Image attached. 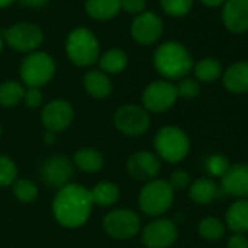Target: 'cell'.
Returning a JSON list of instances; mask_svg holds the SVG:
<instances>
[{"label":"cell","mask_w":248,"mask_h":248,"mask_svg":"<svg viewBox=\"0 0 248 248\" xmlns=\"http://www.w3.org/2000/svg\"><path fill=\"white\" fill-rule=\"evenodd\" d=\"M175 88H177L178 96H181L184 99H193V98L199 96V93H200V85H199V82L196 79H190V78L181 79L180 83Z\"/></svg>","instance_id":"cell-32"},{"label":"cell","mask_w":248,"mask_h":248,"mask_svg":"<svg viewBox=\"0 0 248 248\" xmlns=\"http://www.w3.org/2000/svg\"><path fill=\"white\" fill-rule=\"evenodd\" d=\"M154 64L156 72L170 80L184 79L194 66L188 50L177 41L161 44L154 54Z\"/></svg>","instance_id":"cell-2"},{"label":"cell","mask_w":248,"mask_h":248,"mask_svg":"<svg viewBox=\"0 0 248 248\" xmlns=\"http://www.w3.org/2000/svg\"><path fill=\"white\" fill-rule=\"evenodd\" d=\"M92 207L93 202L91 191L75 183L60 188L53 200V215L56 220L69 229H76L85 225L91 216Z\"/></svg>","instance_id":"cell-1"},{"label":"cell","mask_w":248,"mask_h":248,"mask_svg":"<svg viewBox=\"0 0 248 248\" xmlns=\"http://www.w3.org/2000/svg\"><path fill=\"white\" fill-rule=\"evenodd\" d=\"M83 86L95 99H104L112 92L111 79L101 70H89L83 78Z\"/></svg>","instance_id":"cell-19"},{"label":"cell","mask_w":248,"mask_h":248,"mask_svg":"<svg viewBox=\"0 0 248 248\" xmlns=\"http://www.w3.org/2000/svg\"><path fill=\"white\" fill-rule=\"evenodd\" d=\"M190 174L184 170H177L171 174V178L168 181V184L171 186V188L174 191H181L184 188H187L190 186Z\"/></svg>","instance_id":"cell-33"},{"label":"cell","mask_w":248,"mask_h":248,"mask_svg":"<svg viewBox=\"0 0 248 248\" xmlns=\"http://www.w3.org/2000/svg\"><path fill=\"white\" fill-rule=\"evenodd\" d=\"M226 248H248V238L242 233H235L228 239Z\"/></svg>","instance_id":"cell-37"},{"label":"cell","mask_w":248,"mask_h":248,"mask_svg":"<svg viewBox=\"0 0 248 248\" xmlns=\"http://www.w3.org/2000/svg\"><path fill=\"white\" fill-rule=\"evenodd\" d=\"M200 2L204 5V6H207V8H216V6H220V5H223L226 0H200Z\"/></svg>","instance_id":"cell-39"},{"label":"cell","mask_w":248,"mask_h":248,"mask_svg":"<svg viewBox=\"0 0 248 248\" xmlns=\"http://www.w3.org/2000/svg\"><path fill=\"white\" fill-rule=\"evenodd\" d=\"M2 51H3V40L0 37V54H2Z\"/></svg>","instance_id":"cell-42"},{"label":"cell","mask_w":248,"mask_h":248,"mask_svg":"<svg viewBox=\"0 0 248 248\" xmlns=\"http://www.w3.org/2000/svg\"><path fill=\"white\" fill-rule=\"evenodd\" d=\"M18 168L16 164L6 155H0V187L12 186L16 181Z\"/></svg>","instance_id":"cell-31"},{"label":"cell","mask_w":248,"mask_h":248,"mask_svg":"<svg viewBox=\"0 0 248 248\" xmlns=\"http://www.w3.org/2000/svg\"><path fill=\"white\" fill-rule=\"evenodd\" d=\"M159 2L164 12L174 18L186 16L193 8V0H159Z\"/></svg>","instance_id":"cell-30"},{"label":"cell","mask_w":248,"mask_h":248,"mask_svg":"<svg viewBox=\"0 0 248 248\" xmlns=\"http://www.w3.org/2000/svg\"><path fill=\"white\" fill-rule=\"evenodd\" d=\"M73 171L72 161L66 155H53L43 162L41 178L46 186L60 190L70 184Z\"/></svg>","instance_id":"cell-13"},{"label":"cell","mask_w":248,"mask_h":248,"mask_svg":"<svg viewBox=\"0 0 248 248\" xmlns=\"http://www.w3.org/2000/svg\"><path fill=\"white\" fill-rule=\"evenodd\" d=\"M115 129L124 136L138 138L145 135L151 126L149 112L138 104L121 105L112 117Z\"/></svg>","instance_id":"cell-7"},{"label":"cell","mask_w":248,"mask_h":248,"mask_svg":"<svg viewBox=\"0 0 248 248\" xmlns=\"http://www.w3.org/2000/svg\"><path fill=\"white\" fill-rule=\"evenodd\" d=\"M178 93L174 83L168 80H155L149 83L142 93V107L148 112H165L177 101Z\"/></svg>","instance_id":"cell-9"},{"label":"cell","mask_w":248,"mask_h":248,"mask_svg":"<svg viewBox=\"0 0 248 248\" xmlns=\"http://www.w3.org/2000/svg\"><path fill=\"white\" fill-rule=\"evenodd\" d=\"M5 41L9 47L21 53H34L44 40L43 31L30 22H19L5 30Z\"/></svg>","instance_id":"cell-10"},{"label":"cell","mask_w":248,"mask_h":248,"mask_svg":"<svg viewBox=\"0 0 248 248\" xmlns=\"http://www.w3.org/2000/svg\"><path fill=\"white\" fill-rule=\"evenodd\" d=\"M222 190L233 197H248V164H235L220 177Z\"/></svg>","instance_id":"cell-17"},{"label":"cell","mask_w":248,"mask_h":248,"mask_svg":"<svg viewBox=\"0 0 248 248\" xmlns=\"http://www.w3.org/2000/svg\"><path fill=\"white\" fill-rule=\"evenodd\" d=\"M19 73L28 88H41L48 83L56 73L54 59L44 51H34L22 60Z\"/></svg>","instance_id":"cell-6"},{"label":"cell","mask_w":248,"mask_h":248,"mask_svg":"<svg viewBox=\"0 0 248 248\" xmlns=\"http://www.w3.org/2000/svg\"><path fill=\"white\" fill-rule=\"evenodd\" d=\"M188 196L197 204H210L219 196V188L213 180L200 178L190 186Z\"/></svg>","instance_id":"cell-23"},{"label":"cell","mask_w":248,"mask_h":248,"mask_svg":"<svg viewBox=\"0 0 248 248\" xmlns=\"http://www.w3.org/2000/svg\"><path fill=\"white\" fill-rule=\"evenodd\" d=\"M91 191V197L93 204L102 206V207H108L117 203L118 197H120V187L111 181H102L98 183Z\"/></svg>","instance_id":"cell-25"},{"label":"cell","mask_w":248,"mask_h":248,"mask_svg":"<svg viewBox=\"0 0 248 248\" xmlns=\"http://www.w3.org/2000/svg\"><path fill=\"white\" fill-rule=\"evenodd\" d=\"M223 86L233 93L248 92V62L231 64L223 73Z\"/></svg>","instance_id":"cell-18"},{"label":"cell","mask_w":248,"mask_h":248,"mask_svg":"<svg viewBox=\"0 0 248 248\" xmlns=\"http://www.w3.org/2000/svg\"><path fill=\"white\" fill-rule=\"evenodd\" d=\"M174 202V190L165 180H152L143 186L139 193V209L148 216H161L167 213Z\"/></svg>","instance_id":"cell-5"},{"label":"cell","mask_w":248,"mask_h":248,"mask_svg":"<svg viewBox=\"0 0 248 248\" xmlns=\"http://www.w3.org/2000/svg\"><path fill=\"white\" fill-rule=\"evenodd\" d=\"M105 232L114 239H130L140 232L142 222L139 215L132 209H114L102 220Z\"/></svg>","instance_id":"cell-8"},{"label":"cell","mask_w":248,"mask_h":248,"mask_svg":"<svg viewBox=\"0 0 248 248\" xmlns=\"http://www.w3.org/2000/svg\"><path fill=\"white\" fill-rule=\"evenodd\" d=\"M0 135H2V124H0Z\"/></svg>","instance_id":"cell-43"},{"label":"cell","mask_w":248,"mask_h":248,"mask_svg":"<svg viewBox=\"0 0 248 248\" xmlns=\"http://www.w3.org/2000/svg\"><path fill=\"white\" fill-rule=\"evenodd\" d=\"M43 92L40 91V88H28L25 91V95H24V102L28 108L34 109V108H38L43 105Z\"/></svg>","instance_id":"cell-35"},{"label":"cell","mask_w":248,"mask_h":248,"mask_svg":"<svg viewBox=\"0 0 248 248\" xmlns=\"http://www.w3.org/2000/svg\"><path fill=\"white\" fill-rule=\"evenodd\" d=\"M19 3L24 6V8H31V9H40V8H44L48 0H19Z\"/></svg>","instance_id":"cell-38"},{"label":"cell","mask_w":248,"mask_h":248,"mask_svg":"<svg viewBox=\"0 0 248 248\" xmlns=\"http://www.w3.org/2000/svg\"><path fill=\"white\" fill-rule=\"evenodd\" d=\"M98 63H99L101 72H104L105 75L107 73L115 75V73H120V72H123L124 69L127 67L129 57L123 50L112 48V50H108L107 53H104L98 59Z\"/></svg>","instance_id":"cell-24"},{"label":"cell","mask_w":248,"mask_h":248,"mask_svg":"<svg viewBox=\"0 0 248 248\" xmlns=\"http://www.w3.org/2000/svg\"><path fill=\"white\" fill-rule=\"evenodd\" d=\"M66 53L70 62L78 67H89L99 59V43L92 31L79 27L67 35Z\"/></svg>","instance_id":"cell-3"},{"label":"cell","mask_w":248,"mask_h":248,"mask_svg":"<svg viewBox=\"0 0 248 248\" xmlns=\"http://www.w3.org/2000/svg\"><path fill=\"white\" fill-rule=\"evenodd\" d=\"M228 228L235 233L248 232V200H236L225 215Z\"/></svg>","instance_id":"cell-20"},{"label":"cell","mask_w":248,"mask_h":248,"mask_svg":"<svg viewBox=\"0 0 248 248\" xmlns=\"http://www.w3.org/2000/svg\"><path fill=\"white\" fill-rule=\"evenodd\" d=\"M44 142H46V145H53V143L56 142V133L46 132V135H44Z\"/></svg>","instance_id":"cell-40"},{"label":"cell","mask_w":248,"mask_h":248,"mask_svg":"<svg viewBox=\"0 0 248 248\" xmlns=\"http://www.w3.org/2000/svg\"><path fill=\"white\" fill-rule=\"evenodd\" d=\"M229 168V164L228 161L220 156V155H213L207 159V170L212 175H219L222 177Z\"/></svg>","instance_id":"cell-34"},{"label":"cell","mask_w":248,"mask_h":248,"mask_svg":"<svg viewBox=\"0 0 248 248\" xmlns=\"http://www.w3.org/2000/svg\"><path fill=\"white\" fill-rule=\"evenodd\" d=\"M178 238V228L170 219H155L143 228L142 242L146 248H170Z\"/></svg>","instance_id":"cell-12"},{"label":"cell","mask_w":248,"mask_h":248,"mask_svg":"<svg viewBox=\"0 0 248 248\" xmlns=\"http://www.w3.org/2000/svg\"><path fill=\"white\" fill-rule=\"evenodd\" d=\"M73 164L83 172H98L104 167V156L93 148H80L73 154Z\"/></svg>","instance_id":"cell-21"},{"label":"cell","mask_w":248,"mask_h":248,"mask_svg":"<svg viewBox=\"0 0 248 248\" xmlns=\"http://www.w3.org/2000/svg\"><path fill=\"white\" fill-rule=\"evenodd\" d=\"M222 21L232 34L248 31V0H226L223 3Z\"/></svg>","instance_id":"cell-16"},{"label":"cell","mask_w":248,"mask_h":248,"mask_svg":"<svg viewBox=\"0 0 248 248\" xmlns=\"http://www.w3.org/2000/svg\"><path fill=\"white\" fill-rule=\"evenodd\" d=\"M25 88L16 80H8L0 85V105L5 108H12L24 101Z\"/></svg>","instance_id":"cell-26"},{"label":"cell","mask_w":248,"mask_h":248,"mask_svg":"<svg viewBox=\"0 0 248 248\" xmlns=\"http://www.w3.org/2000/svg\"><path fill=\"white\" fill-rule=\"evenodd\" d=\"M75 111L70 102L64 99L50 101L41 112V121L46 132L62 133L73 123Z\"/></svg>","instance_id":"cell-11"},{"label":"cell","mask_w":248,"mask_h":248,"mask_svg":"<svg viewBox=\"0 0 248 248\" xmlns=\"http://www.w3.org/2000/svg\"><path fill=\"white\" fill-rule=\"evenodd\" d=\"M194 67V76L200 82H215L222 75V66L215 59H202Z\"/></svg>","instance_id":"cell-27"},{"label":"cell","mask_w":248,"mask_h":248,"mask_svg":"<svg viewBox=\"0 0 248 248\" xmlns=\"http://www.w3.org/2000/svg\"><path fill=\"white\" fill-rule=\"evenodd\" d=\"M15 2V0H0V9H3V8H8L9 5H12Z\"/></svg>","instance_id":"cell-41"},{"label":"cell","mask_w":248,"mask_h":248,"mask_svg":"<svg viewBox=\"0 0 248 248\" xmlns=\"http://www.w3.org/2000/svg\"><path fill=\"white\" fill-rule=\"evenodd\" d=\"M155 151L167 162H181L190 152V139L186 132L177 126H165L155 136Z\"/></svg>","instance_id":"cell-4"},{"label":"cell","mask_w":248,"mask_h":248,"mask_svg":"<svg viewBox=\"0 0 248 248\" xmlns=\"http://www.w3.org/2000/svg\"><path fill=\"white\" fill-rule=\"evenodd\" d=\"M225 232H226L225 225L213 216L203 217L199 222V233L202 235V238L207 241H219L223 238Z\"/></svg>","instance_id":"cell-28"},{"label":"cell","mask_w":248,"mask_h":248,"mask_svg":"<svg viewBox=\"0 0 248 248\" xmlns=\"http://www.w3.org/2000/svg\"><path fill=\"white\" fill-rule=\"evenodd\" d=\"M126 170L132 178L149 183L156 180L161 172V161L158 155L151 151H138L127 158Z\"/></svg>","instance_id":"cell-14"},{"label":"cell","mask_w":248,"mask_h":248,"mask_svg":"<svg viewBox=\"0 0 248 248\" xmlns=\"http://www.w3.org/2000/svg\"><path fill=\"white\" fill-rule=\"evenodd\" d=\"M14 194L21 203H32L38 196V188L31 180H16L14 184Z\"/></svg>","instance_id":"cell-29"},{"label":"cell","mask_w":248,"mask_h":248,"mask_svg":"<svg viewBox=\"0 0 248 248\" xmlns=\"http://www.w3.org/2000/svg\"><path fill=\"white\" fill-rule=\"evenodd\" d=\"M86 14L96 21H108L114 18L120 9V0H86L85 2Z\"/></svg>","instance_id":"cell-22"},{"label":"cell","mask_w":248,"mask_h":248,"mask_svg":"<svg viewBox=\"0 0 248 248\" xmlns=\"http://www.w3.org/2000/svg\"><path fill=\"white\" fill-rule=\"evenodd\" d=\"M121 9H124L127 14L138 15L142 14L146 8V0H120Z\"/></svg>","instance_id":"cell-36"},{"label":"cell","mask_w":248,"mask_h":248,"mask_svg":"<svg viewBox=\"0 0 248 248\" xmlns=\"http://www.w3.org/2000/svg\"><path fill=\"white\" fill-rule=\"evenodd\" d=\"M164 32V22L154 12H142L132 24V37L140 46L156 43Z\"/></svg>","instance_id":"cell-15"}]
</instances>
